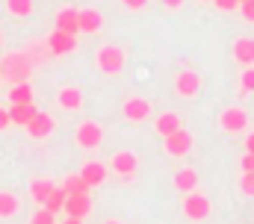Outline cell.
I'll return each mask as SVG.
<instances>
[{"mask_svg": "<svg viewBox=\"0 0 254 224\" xmlns=\"http://www.w3.org/2000/svg\"><path fill=\"white\" fill-rule=\"evenodd\" d=\"M107 224H122V222H107Z\"/></svg>", "mask_w": 254, "mask_h": 224, "instance_id": "38", "label": "cell"}, {"mask_svg": "<svg viewBox=\"0 0 254 224\" xmlns=\"http://www.w3.org/2000/svg\"><path fill=\"white\" fill-rule=\"evenodd\" d=\"M240 12H243V18H246V21H252V24H254V0L240 3Z\"/></svg>", "mask_w": 254, "mask_h": 224, "instance_id": "31", "label": "cell"}, {"mask_svg": "<svg viewBox=\"0 0 254 224\" xmlns=\"http://www.w3.org/2000/svg\"><path fill=\"white\" fill-rule=\"evenodd\" d=\"M127 121H145L148 115H151V104L145 101V98H130L125 101V107H122Z\"/></svg>", "mask_w": 254, "mask_h": 224, "instance_id": "12", "label": "cell"}, {"mask_svg": "<svg viewBox=\"0 0 254 224\" xmlns=\"http://www.w3.org/2000/svg\"><path fill=\"white\" fill-rule=\"evenodd\" d=\"M30 224H57V216H54V213H48V210L42 207V210H36V213H33Z\"/></svg>", "mask_w": 254, "mask_h": 224, "instance_id": "28", "label": "cell"}, {"mask_svg": "<svg viewBox=\"0 0 254 224\" xmlns=\"http://www.w3.org/2000/svg\"><path fill=\"white\" fill-rule=\"evenodd\" d=\"M0 80H3V74H0Z\"/></svg>", "mask_w": 254, "mask_h": 224, "instance_id": "39", "label": "cell"}, {"mask_svg": "<svg viewBox=\"0 0 254 224\" xmlns=\"http://www.w3.org/2000/svg\"><path fill=\"white\" fill-rule=\"evenodd\" d=\"M80 177L86 180L89 189H92V186H101V183L107 180V166H104V163H86V166L80 168Z\"/></svg>", "mask_w": 254, "mask_h": 224, "instance_id": "15", "label": "cell"}, {"mask_svg": "<svg viewBox=\"0 0 254 224\" xmlns=\"http://www.w3.org/2000/svg\"><path fill=\"white\" fill-rule=\"evenodd\" d=\"M51 192H54V183H51V180H33V183H30V195H33L36 204H45Z\"/></svg>", "mask_w": 254, "mask_h": 224, "instance_id": "22", "label": "cell"}, {"mask_svg": "<svg viewBox=\"0 0 254 224\" xmlns=\"http://www.w3.org/2000/svg\"><path fill=\"white\" fill-rule=\"evenodd\" d=\"M27 133H30L33 139H48V136L54 133V118H51L48 112H36V118L27 124Z\"/></svg>", "mask_w": 254, "mask_h": 224, "instance_id": "10", "label": "cell"}, {"mask_svg": "<svg viewBox=\"0 0 254 224\" xmlns=\"http://www.w3.org/2000/svg\"><path fill=\"white\" fill-rule=\"evenodd\" d=\"M210 198L207 195H198V192H190L187 198H184V216L190 219V222H207L210 219Z\"/></svg>", "mask_w": 254, "mask_h": 224, "instance_id": "2", "label": "cell"}, {"mask_svg": "<svg viewBox=\"0 0 254 224\" xmlns=\"http://www.w3.org/2000/svg\"><path fill=\"white\" fill-rule=\"evenodd\" d=\"M181 130V115H175V112H163L160 118H157V133L166 139V136H172V133H178Z\"/></svg>", "mask_w": 254, "mask_h": 224, "instance_id": "19", "label": "cell"}, {"mask_svg": "<svg viewBox=\"0 0 254 224\" xmlns=\"http://www.w3.org/2000/svg\"><path fill=\"white\" fill-rule=\"evenodd\" d=\"M9 104H33V86L30 83H15L9 89Z\"/></svg>", "mask_w": 254, "mask_h": 224, "instance_id": "21", "label": "cell"}, {"mask_svg": "<svg viewBox=\"0 0 254 224\" xmlns=\"http://www.w3.org/2000/svg\"><path fill=\"white\" fill-rule=\"evenodd\" d=\"M240 3H246V0H240Z\"/></svg>", "mask_w": 254, "mask_h": 224, "instance_id": "40", "label": "cell"}, {"mask_svg": "<svg viewBox=\"0 0 254 224\" xmlns=\"http://www.w3.org/2000/svg\"><path fill=\"white\" fill-rule=\"evenodd\" d=\"M234 59L246 68L254 65V39H237L234 42Z\"/></svg>", "mask_w": 254, "mask_h": 224, "instance_id": "17", "label": "cell"}, {"mask_svg": "<svg viewBox=\"0 0 254 224\" xmlns=\"http://www.w3.org/2000/svg\"><path fill=\"white\" fill-rule=\"evenodd\" d=\"M243 171H254V154H246L243 157Z\"/></svg>", "mask_w": 254, "mask_h": 224, "instance_id": "33", "label": "cell"}, {"mask_svg": "<svg viewBox=\"0 0 254 224\" xmlns=\"http://www.w3.org/2000/svg\"><path fill=\"white\" fill-rule=\"evenodd\" d=\"M77 21H80V33H98L104 27V15L98 9H80Z\"/></svg>", "mask_w": 254, "mask_h": 224, "instance_id": "14", "label": "cell"}, {"mask_svg": "<svg viewBox=\"0 0 254 224\" xmlns=\"http://www.w3.org/2000/svg\"><path fill=\"white\" fill-rule=\"evenodd\" d=\"M60 107L63 110H80L83 107V92L80 89H74V86H65L63 92H60Z\"/></svg>", "mask_w": 254, "mask_h": 224, "instance_id": "20", "label": "cell"}, {"mask_svg": "<svg viewBox=\"0 0 254 224\" xmlns=\"http://www.w3.org/2000/svg\"><path fill=\"white\" fill-rule=\"evenodd\" d=\"M240 192L246 198H254V171H243V180H240Z\"/></svg>", "mask_w": 254, "mask_h": 224, "instance_id": "27", "label": "cell"}, {"mask_svg": "<svg viewBox=\"0 0 254 224\" xmlns=\"http://www.w3.org/2000/svg\"><path fill=\"white\" fill-rule=\"evenodd\" d=\"M0 39H3V36H0Z\"/></svg>", "mask_w": 254, "mask_h": 224, "instance_id": "41", "label": "cell"}, {"mask_svg": "<svg viewBox=\"0 0 254 224\" xmlns=\"http://www.w3.org/2000/svg\"><path fill=\"white\" fill-rule=\"evenodd\" d=\"M246 154H254V133H249V139H246Z\"/></svg>", "mask_w": 254, "mask_h": 224, "instance_id": "35", "label": "cell"}, {"mask_svg": "<svg viewBox=\"0 0 254 224\" xmlns=\"http://www.w3.org/2000/svg\"><path fill=\"white\" fill-rule=\"evenodd\" d=\"M101 142H104V130H101V124H95V121H83V124L77 127V145H80V148L95 151Z\"/></svg>", "mask_w": 254, "mask_h": 224, "instance_id": "4", "label": "cell"}, {"mask_svg": "<svg viewBox=\"0 0 254 224\" xmlns=\"http://www.w3.org/2000/svg\"><path fill=\"white\" fill-rule=\"evenodd\" d=\"M36 104H15L9 110V124H18V127H27L33 118H36Z\"/></svg>", "mask_w": 254, "mask_h": 224, "instance_id": "16", "label": "cell"}, {"mask_svg": "<svg viewBox=\"0 0 254 224\" xmlns=\"http://www.w3.org/2000/svg\"><path fill=\"white\" fill-rule=\"evenodd\" d=\"M240 83H243V92H246V95H249V92H254V65H252V68H246V71H243Z\"/></svg>", "mask_w": 254, "mask_h": 224, "instance_id": "29", "label": "cell"}, {"mask_svg": "<svg viewBox=\"0 0 254 224\" xmlns=\"http://www.w3.org/2000/svg\"><path fill=\"white\" fill-rule=\"evenodd\" d=\"M9 127V110H0V133Z\"/></svg>", "mask_w": 254, "mask_h": 224, "instance_id": "34", "label": "cell"}, {"mask_svg": "<svg viewBox=\"0 0 254 224\" xmlns=\"http://www.w3.org/2000/svg\"><path fill=\"white\" fill-rule=\"evenodd\" d=\"M77 48V39L74 36H68V33H60V30H54L51 36H48V51L54 56H65V54H71Z\"/></svg>", "mask_w": 254, "mask_h": 224, "instance_id": "8", "label": "cell"}, {"mask_svg": "<svg viewBox=\"0 0 254 224\" xmlns=\"http://www.w3.org/2000/svg\"><path fill=\"white\" fill-rule=\"evenodd\" d=\"M216 3V9H222V12H234V9H240V0H213Z\"/></svg>", "mask_w": 254, "mask_h": 224, "instance_id": "30", "label": "cell"}, {"mask_svg": "<svg viewBox=\"0 0 254 224\" xmlns=\"http://www.w3.org/2000/svg\"><path fill=\"white\" fill-rule=\"evenodd\" d=\"M30 71H33V62H30V56H24V54L6 56L3 65H0V74H3L6 80H12V83H27Z\"/></svg>", "mask_w": 254, "mask_h": 224, "instance_id": "1", "label": "cell"}, {"mask_svg": "<svg viewBox=\"0 0 254 224\" xmlns=\"http://www.w3.org/2000/svg\"><path fill=\"white\" fill-rule=\"evenodd\" d=\"M98 68H101L104 74H119V71L125 68V51L116 48V45H104V48L98 51Z\"/></svg>", "mask_w": 254, "mask_h": 224, "instance_id": "3", "label": "cell"}, {"mask_svg": "<svg viewBox=\"0 0 254 224\" xmlns=\"http://www.w3.org/2000/svg\"><path fill=\"white\" fill-rule=\"evenodd\" d=\"M63 210L68 219H86L92 213V198L89 195H68Z\"/></svg>", "mask_w": 254, "mask_h": 224, "instance_id": "7", "label": "cell"}, {"mask_svg": "<svg viewBox=\"0 0 254 224\" xmlns=\"http://www.w3.org/2000/svg\"><path fill=\"white\" fill-rule=\"evenodd\" d=\"M181 3H184V0H163V6H166V9H178Z\"/></svg>", "mask_w": 254, "mask_h": 224, "instance_id": "36", "label": "cell"}, {"mask_svg": "<svg viewBox=\"0 0 254 224\" xmlns=\"http://www.w3.org/2000/svg\"><path fill=\"white\" fill-rule=\"evenodd\" d=\"M127 9H142V6H148V0H122Z\"/></svg>", "mask_w": 254, "mask_h": 224, "instance_id": "32", "label": "cell"}, {"mask_svg": "<svg viewBox=\"0 0 254 224\" xmlns=\"http://www.w3.org/2000/svg\"><path fill=\"white\" fill-rule=\"evenodd\" d=\"M65 198H68V195H65V189H63V186H54V192L48 195V201H45L42 207H45L48 213H54V216H57V213H60V210L65 207Z\"/></svg>", "mask_w": 254, "mask_h": 224, "instance_id": "23", "label": "cell"}, {"mask_svg": "<svg viewBox=\"0 0 254 224\" xmlns=\"http://www.w3.org/2000/svg\"><path fill=\"white\" fill-rule=\"evenodd\" d=\"M18 198L12 195V192H0V219H9V216H15L18 213Z\"/></svg>", "mask_w": 254, "mask_h": 224, "instance_id": "25", "label": "cell"}, {"mask_svg": "<svg viewBox=\"0 0 254 224\" xmlns=\"http://www.w3.org/2000/svg\"><path fill=\"white\" fill-rule=\"evenodd\" d=\"M195 186H198V171H195V168H181V171L175 174V189H181L184 195L195 192Z\"/></svg>", "mask_w": 254, "mask_h": 224, "instance_id": "18", "label": "cell"}, {"mask_svg": "<svg viewBox=\"0 0 254 224\" xmlns=\"http://www.w3.org/2000/svg\"><path fill=\"white\" fill-rule=\"evenodd\" d=\"M63 224H83V219H65Z\"/></svg>", "mask_w": 254, "mask_h": 224, "instance_id": "37", "label": "cell"}, {"mask_svg": "<svg viewBox=\"0 0 254 224\" xmlns=\"http://www.w3.org/2000/svg\"><path fill=\"white\" fill-rule=\"evenodd\" d=\"M163 148H166V154L169 157H187L192 151V133L190 130H178V133H172V136H166V142H163Z\"/></svg>", "mask_w": 254, "mask_h": 224, "instance_id": "5", "label": "cell"}, {"mask_svg": "<svg viewBox=\"0 0 254 224\" xmlns=\"http://www.w3.org/2000/svg\"><path fill=\"white\" fill-rule=\"evenodd\" d=\"M136 168H139V160H136V154H130V151H119V154L113 157V171L122 174V177H133Z\"/></svg>", "mask_w": 254, "mask_h": 224, "instance_id": "13", "label": "cell"}, {"mask_svg": "<svg viewBox=\"0 0 254 224\" xmlns=\"http://www.w3.org/2000/svg\"><path fill=\"white\" fill-rule=\"evenodd\" d=\"M219 124H222V130H225V133H243V130L249 127V115H246V110L231 107V110L222 112Z\"/></svg>", "mask_w": 254, "mask_h": 224, "instance_id": "6", "label": "cell"}, {"mask_svg": "<svg viewBox=\"0 0 254 224\" xmlns=\"http://www.w3.org/2000/svg\"><path fill=\"white\" fill-rule=\"evenodd\" d=\"M63 189H65V195H89V186H86V180L80 174H68Z\"/></svg>", "mask_w": 254, "mask_h": 224, "instance_id": "24", "label": "cell"}, {"mask_svg": "<svg viewBox=\"0 0 254 224\" xmlns=\"http://www.w3.org/2000/svg\"><path fill=\"white\" fill-rule=\"evenodd\" d=\"M77 15H80V9H60L57 12V30L60 33H68V36H77L80 33V21H77Z\"/></svg>", "mask_w": 254, "mask_h": 224, "instance_id": "11", "label": "cell"}, {"mask_svg": "<svg viewBox=\"0 0 254 224\" xmlns=\"http://www.w3.org/2000/svg\"><path fill=\"white\" fill-rule=\"evenodd\" d=\"M175 89H178L181 98H195L198 89H201V77H198L195 71H181L178 80H175Z\"/></svg>", "mask_w": 254, "mask_h": 224, "instance_id": "9", "label": "cell"}, {"mask_svg": "<svg viewBox=\"0 0 254 224\" xmlns=\"http://www.w3.org/2000/svg\"><path fill=\"white\" fill-rule=\"evenodd\" d=\"M6 9H9V15H15V18H27V15L33 12V0H6Z\"/></svg>", "mask_w": 254, "mask_h": 224, "instance_id": "26", "label": "cell"}]
</instances>
